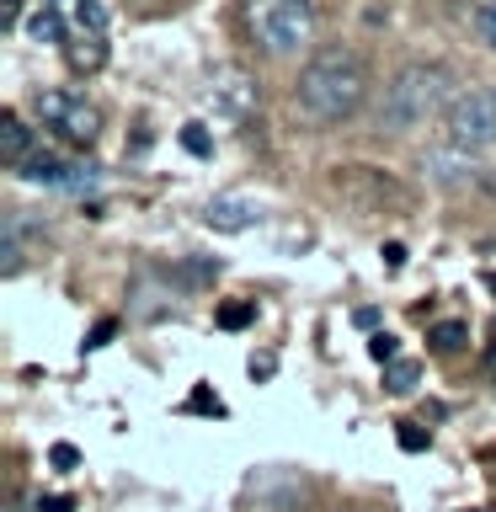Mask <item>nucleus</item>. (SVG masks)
Here are the masks:
<instances>
[{
  "instance_id": "nucleus-1",
  "label": "nucleus",
  "mask_w": 496,
  "mask_h": 512,
  "mask_svg": "<svg viewBox=\"0 0 496 512\" xmlns=\"http://www.w3.org/2000/svg\"><path fill=\"white\" fill-rule=\"evenodd\" d=\"M363 102H368V64L358 48L326 43L304 59V70L294 80V107L310 123H320V128L347 123Z\"/></svg>"
},
{
  "instance_id": "nucleus-2",
  "label": "nucleus",
  "mask_w": 496,
  "mask_h": 512,
  "mask_svg": "<svg viewBox=\"0 0 496 512\" xmlns=\"http://www.w3.org/2000/svg\"><path fill=\"white\" fill-rule=\"evenodd\" d=\"M459 96L464 91H459V70H454V64H443V59H411V64H400V70L384 80L374 123H379V134H411V128L443 118Z\"/></svg>"
},
{
  "instance_id": "nucleus-3",
  "label": "nucleus",
  "mask_w": 496,
  "mask_h": 512,
  "mask_svg": "<svg viewBox=\"0 0 496 512\" xmlns=\"http://www.w3.org/2000/svg\"><path fill=\"white\" fill-rule=\"evenodd\" d=\"M240 11H246V27H251L256 48L272 59L299 54V48L315 38V6L310 0H240Z\"/></svg>"
},
{
  "instance_id": "nucleus-4",
  "label": "nucleus",
  "mask_w": 496,
  "mask_h": 512,
  "mask_svg": "<svg viewBox=\"0 0 496 512\" xmlns=\"http://www.w3.org/2000/svg\"><path fill=\"white\" fill-rule=\"evenodd\" d=\"M443 144L470 155H486L496 144V86H475L464 91L454 107L443 112Z\"/></svg>"
},
{
  "instance_id": "nucleus-5",
  "label": "nucleus",
  "mask_w": 496,
  "mask_h": 512,
  "mask_svg": "<svg viewBox=\"0 0 496 512\" xmlns=\"http://www.w3.org/2000/svg\"><path fill=\"white\" fill-rule=\"evenodd\" d=\"M38 118L54 128L64 144H96V134H102V107L86 102V96H75V91H43Z\"/></svg>"
},
{
  "instance_id": "nucleus-6",
  "label": "nucleus",
  "mask_w": 496,
  "mask_h": 512,
  "mask_svg": "<svg viewBox=\"0 0 496 512\" xmlns=\"http://www.w3.org/2000/svg\"><path fill=\"white\" fill-rule=\"evenodd\" d=\"M91 171L96 166H80V160H64V155H54V150H32L22 166H16V176L22 182H38V187H91Z\"/></svg>"
},
{
  "instance_id": "nucleus-7",
  "label": "nucleus",
  "mask_w": 496,
  "mask_h": 512,
  "mask_svg": "<svg viewBox=\"0 0 496 512\" xmlns=\"http://www.w3.org/2000/svg\"><path fill=\"white\" fill-rule=\"evenodd\" d=\"M256 219H262V208H256L251 198H214L203 208V224L219 230V235H240V230H251Z\"/></svg>"
},
{
  "instance_id": "nucleus-8",
  "label": "nucleus",
  "mask_w": 496,
  "mask_h": 512,
  "mask_svg": "<svg viewBox=\"0 0 496 512\" xmlns=\"http://www.w3.org/2000/svg\"><path fill=\"white\" fill-rule=\"evenodd\" d=\"M422 166L432 171V182H443V187H459V182H470V176L480 171V155L470 150H454V144H438Z\"/></svg>"
},
{
  "instance_id": "nucleus-9",
  "label": "nucleus",
  "mask_w": 496,
  "mask_h": 512,
  "mask_svg": "<svg viewBox=\"0 0 496 512\" xmlns=\"http://www.w3.org/2000/svg\"><path fill=\"white\" fill-rule=\"evenodd\" d=\"M27 155H32V128L16 118V112H0V160L16 171Z\"/></svg>"
},
{
  "instance_id": "nucleus-10",
  "label": "nucleus",
  "mask_w": 496,
  "mask_h": 512,
  "mask_svg": "<svg viewBox=\"0 0 496 512\" xmlns=\"http://www.w3.org/2000/svg\"><path fill=\"white\" fill-rule=\"evenodd\" d=\"M214 96H219V102L230 107V112H246V107L256 102L251 80L240 75V70H219V75H214Z\"/></svg>"
},
{
  "instance_id": "nucleus-11",
  "label": "nucleus",
  "mask_w": 496,
  "mask_h": 512,
  "mask_svg": "<svg viewBox=\"0 0 496 512\" xmlns=\"http://www.w3.org/2000/svg\"><path fill=\"white\" fill-rule=\"evenodd\" d=\"M27 32H32L38 43H64V38H70V32H64V16H59L54 6H43L38 16H32V22H27Z\"/></svg>"
},
{
  "instance_id": "nucleus-12",
  "label": "nucleus",
  "mask_w": 496,
  "mask_h": 512,
  "mask_svg": "<svg viewBox=\"0 0 496 512\" xmlns=\"http://www.w3.org/2000/svg\"><path fill=\"white\" fill-rule=\"evenodd\" d=\"M416 379H422V363H390V368H384V390H390V395H411L416 390Z\"/></svg>"
},
{
  "instance_id": "nucleus-13",
  "label": "nucleus",
  "mask_w": 496,
  "mask_h": 512,
  "mask_svg": "<svg viewBox=\"0 0 496 512\" xmlns=\"http://www.w3.org/2000/svg\"><path fill=\"white\" fill-rule=\"evenodd\" d=\"M64 59H70V70H96L107 59V48L96 38H80V43H64Z\"/></svg>"
},
{
  "instance_id": "nucleus-14",
  "label": "nucleus",
  "mask_w": 496,
  "mask_h": 512,
  "mask_svg": "<svg viewBox=\"0 0 496 512\" xmlns=\"http://www.w3.org/2000/svg\"><path fill=\"white\" fill-rule=\"evenodd\" d=\"M470 342V326L464 320H443V326H432V352H459Z\"/></svg>"
},
{
  "instance_id": "nucleus-15",
  "label": "nucleus",
  "mask_w": 496,
  "mask_h": 512,
  "mask_svg": "<svg viewBox=\"0 0 496 512\" xmlns=\"http://www.w3.org/2000/svg\"><path fill=\"white\" fill-rule=\"evenodd\" d=\"M256 320V299H230V304H219V326L224 331H246Z\"/></svg>"
},
{
  "instance_id": "nucleus-16",
  "label": "nucleus",
  "mask_w": 496,
  "mask_h": 512,
  "mask_svg": "<svg viewBox=\"0 0 496 512\" xmlns=\"http://www.w3.org/2000/svg\"><path fill=\"white\" fill-rule=\"evenodd\" d=\"M75 22H80V32L102 38V27H107V6H102V0H75Z\"/></svg>"
},
{
  "instance_id": "nucleus-17",
  "label": "nucleus",
  "mask_w": 496,
  "mask_h": 512,
  "mask_svg": "<svg viewBox=\"0 0 496 512\" xmlns=\"http://www.w3.org/2000/svg\"><path fill=\"white\" fill-rule=\"evenodd\" d=\"M182 150H187V155H214V139L203 134V123H187V128H182Z\"/></svg>"
},
{
  "instance_id": "nucleus-18",
  "label": "nucleus",
  "mask_w": 496,
  "mask_h": 512,
  "mask_svg": "<svg viewBox=\"0 0 496 512\" xmlns=\"http://www.w3.org/2000/svg\"><path fill=\"white\" fill-rule=\"evenodd\" d=\"M475 32H480V43L496 48V0H486V6L475 11Z\"/></svg>"
},
{
  "instance_id": "nucleus-19",
  "label": "nucleus",
  "mask_w": 496,
  "mask_h": 512,
  "mask_svg": "<svg viewBox=\"0 0 496 512\" xmlns=\"http://www.w3.org/2000/svg\"><path fill=\"white\" fill-rule=\"evenodd\" d=\"M214 272H219V262H182V267H176V278H182V283H214Z\"/></svg>"
},
{
  "instance_id": "nucleus-20",
  "label": "nucleus",
  "mask_w": 496,
  "mask_h": 512,
  "mask_svg": "<svg viewBox=\"0 0 496 512\" xmlns=\"http://www.w3.org/2000/svg\"><path fill=\"white\" fill-rule=\"evenodd\" d=\"M368 352H374L379 363H395V352H400V342H395L390 331H374V336H368Z\"/></svg>"
},
{
  "instance_id": "nucleus-21",
  "label": "nucleus",
  "mask_w": 496,
  "mask_h": 512,
  "mask_svg": "<svg viewBox=\"0 0 496 512\" xmlns=\"http://www.w3.org/2000/svg\"><path fill=\"white\" fill-rule=\"evenodd\" d=\"M400 448H406V454H422V448H427V432L411 427V422H400Z\"/></svg>"
},
{
  "instance_id": "nucleus-22",
  "label": "nucleus",
  "mask_w": 496,
  "mask_h": 512,
  "mask_svg": "<svg viewBox=\"0 0 496 512\" xmlns=\"http://www.w3.org/2000/svg\"><path fill=\"white\" fill-rule=\"evenodd\" d=\"M112 336H118V320H96V331L86 336V352H96V347H107Z\"/></svg>"
},
{
  "instance_id": "nucleus-23",
  "label": "nucleus",
  "mask_w": 496,
  "mask_h": 512,
  "mask_svg": "<svg viewBox=\"0 0 496 512\" xmlns=\"http://www.w3.org/2000/svg\"><path fill=\"white\" fill-rule=\"evenodd\" d=\"M48 459H54V470H75V464H80L75 443H54V448H48Z\"/></svg>"
},
{
  "instance_id": "nucleus-24",
  "label": "nucleus",
  "mask_w": 496,
  "mask_h": 512,
  "mask_svg": "<svg viewBox=\"0 0 496 512\" xmlns=\"http://www.w3.org/2000/svg\"><path fill=\"white\" fill-rule=\"evenodd\" d=\"M192 411H214V416H224V406H219V395H208V390H192V400H187Z\"/></svg>"
},
{
  "instance_id": "nucleus-25",
  "label": "nucleus",
  "mask_w": 496,
  "mask_h": 512,
  "mask_svg": "<svg viewBox=\"0 0 496 512\" xmlns=\"http://www.w3.org/2000/svg\"><path fill=\"white\" fill-rule=\"evenodd\" d=\"M38 512H75V496H43V502H38Z\"/></svg>"
},
{
  "instance_id": "nucleus-26",
  "label": "nucleus",
  "mask_w": 496,
  "mask_h": 512,
  "mask_svg": "<svg viewBox=\"0 0 496 512\" xmlns=\"http://www.w3.org/2000/svg\"><path fill=\"white\" fill-rule=\"evenodd\" d=\"M384 267H390V272L406 267V246H400V240H390V246H384Z\"/></svg>"
},
{
  "instance_id": "nucleus-27",
  "label": "nucleus",
  "mask_w": 496,
  "mask_h": 512,
  "mask_svg": "<svg viewBox=\"0 0 496 512\" xmlns=\"http://www.w3.org/2000/svg\"><path fill=\"white\" fill-rule=\"evenodd\" d=\"M16 16H22V0H0V27H16Z\"/></svg>"
},
{
  "instance_id": "nucleus-28",
  "label": "nucleus",
  "mask_w": 496,
  "mask_h": 512,
  "mask_svg": "<svg viewBox=\"0 0 496 512\" xmlns=\"http://www.w3.org/2000/svg\"><path fill=\"white\" fill-rule=\"evenodd\" d=\"M486 363H491V379H496V347H491V358H486Z\"/></svg>"
}]
</instances>
